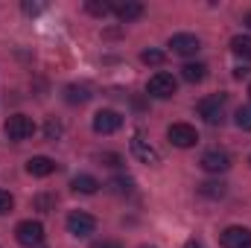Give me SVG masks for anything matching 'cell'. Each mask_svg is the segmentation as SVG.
<instances>
[{
    "instance_id": "6da1fadb",
    "label": "cell",
    "mask_w": 251,
    "mask_h": 248,
    "mask_svg": "<svg viewBox=\"0 0 251 248\" xmlns=\"http://www.w3.org/2000/svg\"><path fill=\"white\" fill-rule=\"evenodd\" d=\"M225 102H228V94H213V97L199 99L196 111H199V117H204V123L219 125L225 120Z\"/></svg>"
},
{
    "instance_id": "7a4b0ae2",
    "label": "cell",
    "mask_w": 251,
    "mask_h": 248,
    "mask_svg": "<svg viewBox=\"0 0 251 248\" xmlns=\"http://www.w3.org/2000/svg\"><path fill=\"white\" fill-rule=\"evenodd\" d=\"M176 91H178L176 76H173V73H164V70H158V73L149 79V85H146V94L155 97V99H170V97H176Z\"/></svg>"
},
{
    "instance_id": "3957f363",
    "label": "cell",
    "mask_w": 251,
    "mask_h": 248,
    "mask_svg": "<svg viewBox=\"0 0 251 248\" xmlns=\"http://www.w3.org/2000/svg\"><path fill=\"white\" fill-rule=\"evenodd\" d=\"M15 240L24 248H38L44 243V225L41 222H32V219H24L15 228Z\"/></svg>"
},
{
    "instance_id": "277c9868",
    "label": "cell",
    "mask_w": 251,
    "mask_h": 248,
    "mask_svg": "<svg viewBox=\"0 0 251 248\" xmlns=\"http://www.w3.org/2000/svg\"><path fill=\"white\" fill-rule=\"evenodd\" d=\"M3 134H6L9 140H26V137L35 134V123H32V117H26V114H12V117L3 123Z\"/></svg>"
},
{
    "instance_id": "5b68a950",
    "label": "cell",
    "mask_w": 251,
    "mask_h": 248,
    "mask_svg": "<svg viewBox=\"0 0 251 248\" xmlns=\"http://www.w3.org/2000/svg\"><path fill=\"white\" fill-rule=\"evenodd\" d=\"M64 225H67V231H70L73 237H79V240H85V237H91V234L97 231V219H94L91 213H85V210H73Z\"/></svg>"
},
{
    "instance_id": "8992f818",
    "label": "cell",
    "mask_w": 251,
    "mask_h": 248,
    "mask_svg": "<svg viewBox=\"0 0 251 248\" xmlns=\"http://www.w3.org/2000/svg\"><path fill=\"white\" fill-rule=\"evenodd\" d=\"M91 125H94L97 134H114V131L123 128V114L114 111V108H102V111L94 114V123Z\"/></svg>"
},
{
    "instance_id": "52a82bcc",
    "label": "cell",
    "mask_w": 251,
    "mask_h": 248,
    "mask_svg": "<svg viewBox=\"0 0 251 248\" xmlns=\"http://www.w3.org/2000/svg\"><path fill=\"white\" fill-rule=\"evenodd\" d=\"M199 167H201L204 173H210V175L228 173V170H231V155H228V152H222V149H207V152L201 155Z\"/></svg>"
},
{
    "instance_id": "ba28073f",
    "label": "cell",
    "mask_w": 251,
    "mask_h": 248,
    "mask_svg": "<svg viewBox=\"0 0 251 248\" xmlns=\"http://www.w3.org/2000/svg\"><path fill=\"white\" fill-rule=\"evenodd\" d=\"M167 137H170V143L178 146V149H190V146L199 143V131L190 123H173L167 128Z\"/></svg>"
},
{
    "instance_id": "9c48e42d",
    "label": "cell",
    "mask_w": 251,
    "mask_h": 248,
    "mask_svg": "<svg viewBox=\"0 0 251 248\" xmlns=\"http://www.w3.org/2000/svg\"><path fill=\"white\" fill-rule=\"evenodd\" d=\"M131 155H134L140 164H146V167H158V164H161L158 149H155L149 140H143L140 134H134V137H131Z\"/></svg>"
},
{
    "instance_id": "30bf717a",
    "label": "cell",
    "mask_w": 251,
    "mask_h": 248,
    "mask_svg": "<svg viewBox=\"0 0 251 248\" xmlns=\"http://www.w3.org/2000/svg\"><path fill=\"white\" fill-rule=\"evenodd\" d=\"M170 47H173V53H176V56L190 59V56H196V53L201 50V41H199L193 32H176V35L170 38Z\"/></svg>"
},
{
    "instance_id": "8fae6325",
    "label": "cell",
    "mask_w": 251,
    "mask_h": 248,
    "mask_svg": "<svg viewBox=\"0 0 251 248\" xmlns=\"http://www.w3.org/2000/svg\"><path fill=\"white\" fill-rule=\"evenodd\" d=\"M219 246L222 248H251V231L249 228H240V225H231L219 234Z\"/></svg>"
},
{
    "instance_id": "7c38bea8",
    "label": "cell",
    "mask_w": 251,
    "mask_h": 248,
    "mask_svg": "<svg viewBox=\"0 0 251 248\" xmlns=\"http://www.w3.org/2000/svg\"><path fill=\"white\" fill-rule=\"evenodd\" d=\"M26 173H29V175H35V178H47V175H53V173H56V161H53V158H47V155H35V158H29V161H26Z\"/></svg>"
},
{
    "instance_id": "4fadbf2b",
    "label": "cell",
    "mask_w": 251,
    "mask_h": 248,
    "mask_svg": "<svg viewBox=\"0 0 251 248\" xmlns=\"http://www.w3.org/2000/svg\"><path fill=\"white\" fill-rule=\"evenodd\" d=\"M111 12L128 24V21H137L140 15H143V3H137V0H126V3H111Z\"/></svg>"
},
{
    "instance_id": "5bb4252c",
    "label": "cell",
    "mask_w": 251,
    "mask_h": 248,
    "mask_svg": "<svg viewBox=\"0 0 251 248\" xmlns=\"http://www.w3.org/2000/svg\"><path fill=\"white\" fill-rule=\"evenodd\" d=\"M181 76H184V82H190V85H199V82H204V79H207V64L187 62L184 67H181Z\"/></svg>"
},
{
    "instance_id": "9a60e30c",
    "label": "cell",
    "mask_w": 251,
    "mask_h": 248,
    "mask_svg": "<svg viewBox=\"0 0 251 248\" xmlns=\"http://www.w3.org/2000/svg\"><path fill=\"white\" fill-rule=\"evenodd\" d=\"M88 99H91V88H85V85H67V88H64V102L82 105V102H88Z\"/></svg>"
},
{
    "instance_id": "2e32d148",
    "label": "cell",
    "mask_w": 251,
    "mask_h": 248,
    "mask_svg": "<svg viewBox=\"0 0 251 248\" xmlns=\"http://www.w3.org/2000/svg\"><path fill=\"white\" fill-rule=\"evenodd\" d=\"M70 187H73L76 193H82V196H94V193H97L102 184H100L94 175H76V178L70 181Z\"/></svg>"
},
{
    "instance_id": "e0dca14e",
    "label": "cell",
    "mask_w": 251,
    "mask_h": 248,
    "mask_svg": "<svg viewBox=\"0 0 251 248\" xmlns=\"http://www.w3.org/2000/svg\"><path fill=\"white\" fill-rule=\"evenodd\" d=\"M225 193H228L225 181H204V184H199V196H204V198H222Z\"/></svg>"
},
{
    "instance_id": "ac0fdd59",
    "label": "cell",
    "mask_w": 251,
    "mask_h": 248,
    "mask_svg": "<svg viewBox=\"0 0 251 248\" xmlns=\"http://www.w3.org/2000/svg\"><path fill=\"white\" fill-rule=\"evenodd\" d=\"M231 53L240 59H251V35H234L231 38Z\"/></svg>"
},
{
    "instance_id": "d6986e66",
    "label": "cell",
    "mask_w": 251,
    "mask_h": 248,
    "mask_svg": "<svg viewBox=\"0 0 251 248\" xmlns=\"http://www.w3.org/2000/svg\"><path fill=\"white\" fill-rule=\"evenodd\" d=\"M108 187H111V193H117V196H128V193H131V190H134V181H131V178H128V175H117V178H111V181H108Z\"/></svg>"
},
{
    "instance_id": "ffe728a7",
    "label": "cell",
    "mask_w": 251,
    "mask_h": 248,
    "mask_svg": "<svg viewBox=\"0 0 251 248\" xmlns=\"http://www.w3.org/2000/svg\"><path fill=\"white\" fill-rule=\"evenodd\" d=\"M234 120H237V125L243 131H251V105H240L237 114H234Z\"/></svg>"
},
{
    "instance_id": "44dd1931",
    "label": "cell",
    "mask_w": 251,
    "mask_h": 248,
    "mask_svg": "<svg viewBox=\"0 0 251 248\" xmlns=\"http://www.w3.org/2000/svg\"><path fill=\"white\" fill-rule=\"evenodd\" d=\"M85 9H88L91 15H97V18H105V15L111 12V3H100V0H88V3H85Z\"/></svg>"
},
{
    "instance_id": "7402d4cb",
    "label": "cell",
    "mask_w": 251,
    "mask_h": 248,
    "mask_svg": "<svg viewBox=\"0 0 251 248\" xmlns=\"http://www.w3.org/2000/svg\"><path fill=\"white\" fill-rule=\"evenodd\" d=\"M35 207H38L41 213H50V210H56V196H47V193L35 196Z\"/></svg>"
},
{
    "instance_id": "603a6c76",
    "label": "cell",
    "mask_w": 251,
    "mask_h": 248,
    "mask_svg": "<svg viewBox=\"0 0 251 248\" xmlns=\"http://www.w3.org/2000/svg\"><path fill=\"white\" fill-rule=\"evenodd\" d=\"M12 207H15V196L9 190H0V216L12 213Z\"/></svg>"
},
{
    "instance_id": "cb8c5ba5",
    "label": "cell",
    "mask_w": 251,
    "mask_h": 248,
    "mask_svg": "<svg viewBox=\"0 0 251 248\" xmlns=\"http://www.w3.org/2000/svg\"><path fill=\"white\" fill-rule=\"evenodd\" d=\"M100 164H102V167H111V170H117V167L123 164V158H120L117 152H102V155H100Z\"/></svg>"
},
{
    "instance_id": "d4e9b609",
    "label": "cell",
    "mask_w": 251,
    "mask_h": 248,
    "mask_svg": "<svg viewBox=\"0 0 251 248\" xmlns=\"http://www.w3.org/2000/svg\"><path fill=\"white\" fill-rule=\"evenodd\" d=\"M140 62L143 64H164V53L161 50H143L140 53Z\"/></svg>"
},
{
    "instance_id": "484cf974",
    "label": "cell",
    "mask_w": 251,
    "mask_h": 248,
    "mask_svg": "<svg viewBox=\"0 0 251 248\" xmlns=\"http://www.w3.org/2000/svg\"><path fill=\"white\" fill-rule=\"evenodd\" d=\"M44 134H47V140H56V137L62 134V123H59L56 117H50V120H47V125H44Z\"/></svg>"
},
{
    "instance_id": "4316f807",
    "label": "cell",
    "mask_w": 251,
    "mask_h": 248,
    "mask_svg": "<svg viewBox=\"0 0 251 248\" xmlns=\"http://www.w3.org/2000/svg\"><path fill=\"white\" fill-rule=\"evenodd\" d=\"M91 248H123L117 240H100V243H94Z\"/></svg>"
},
{
    "instance_id": "83f0119b",
    "label": "cell",
    "mask_w": 251,
    "mask_h": 248,
    "mask_svg": "<svg viewBox=\"0 0 251 248\" xmlns=\"http://www.w3.org/2000/svg\"><path fill=\"white\" fill-rule=\"evenodd\" d=\"M184 248H201V243H196V240H190V243H187Z\"/></svg>"
},
{
    "instance_id": "f1b7e54d",
    "label": "cell",
    "mask_w": 251,
    "mask_h": 248,
    "mask_svg": "<svg viewBox=\"0 0 251 248\" xmlns=\"http://www.w3.org/2000/svg\"><path fill=\"white\" fill-rule=\"evenodd\" d=\"M243 24H246V26H249V29H251V12H249V15H246V21H243Z\"/></svg>"
},
{
    "instance_id": "f546056e",
    "label": "cell",
    "mask_w": 251,
    "mask_h": 248,
    "mask_svg": "<svg viewBox=\"0 0 251 248\" xmlns=\"http://www.w3.org/2000/svg\"><path fill=\"white\" fill-rule=\"evenodd\" d=\"M143 248H155V246H143Z\"/></svg>"
},
{
    "instance_id": "4dcf8cb0",
    "label": "cell",
    "mask_w": 251,
    "mask_h": 248,
    "mask_svg": "<svg viewBox=\"0 0 251 248\" xmlns=\"http://www.w3.org/2000/svg\"><path fill=\"white\" fill-rule=\"evenodd\" d=\"M249 97H251V85H249Z\"/></svg>"
}]
</instances>
